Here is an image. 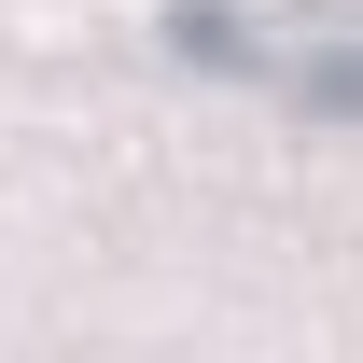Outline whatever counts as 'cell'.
Masks as SVG:
<instances>
[{
  "label": "cell",
  "mask_w": 363,
  "mask_h": 363,
  "mask_svg": "<svg viewBox=\"0 0 363 363\" xmlns=\"http://www.w3.org/2000/svg\"><path fill=\"white\" fill-rule=\"evenodd\" d=\"M182 56L294 98V112H321V126H363V43H266V28H238V14H182Z\"/></svg>",
  "instance_id": "6da1fadb"
}]
</instances>
